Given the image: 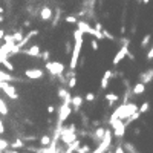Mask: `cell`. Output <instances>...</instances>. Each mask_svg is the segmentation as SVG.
<instances>
[{
  "label": "cell",
  "instance_id": "277c9868",
  "mask_svg": "<svg viewBox=\"0 0 153 153\" xmlns=\"http://www.w3.org/2000/svg\"><path fill=\"white\" fill-rule=\"evenodd\" d=\"M8 113H9V109H8L6 103L0 98V115H8Z\"/></svg>",
  "mask_w": 153,
  "mask_h": 153
},
{
  "label": "cell",
  "instance_id": "52a82bcc",
  "mask_svg": "<svg viewBox=\"0 0 153 153\" xmlns=\"http://www.w3.org/2000/svg\"><path fill=\"white\" fill-rule=\"evenodd\" d=\"M147 110H149V103H144V104L141 106V109H139L138 113H144V112H147Z\"/></svg>",
  "mask_w": 153,
  "mask_h": 153
},
{
  "label": "cell",
  "instance_id": "ba28073f",
  "mask_svg": "<svg viewBox=\"0 0 153 153\" xmlns=\"http://www.w3.org/2000/svg\"><path fill=\"white\" fill-rule=\"evenodd\" d=\"M106 98H107V100H110V101H113V100H117L118 97L115 95V94H107V95H106Z\"/></svg>",
  "mask_w": 153,
  "mask_h": 153
},
{
  "label": "cell",
  "instance_id": "7a4b0ae2",
  "mask_svg": "<svg viewBox=\"0 0 153 153\" xmlns=\"http://www.w3.org/2000/svg\"><path fill=\"white\" fill-rule=\"evenodd\" d=\"M110 76H112V71H106L104 76H103V80H101V89H106L109 86V81H110Z\"/></svg>",
  "mask_w": 153,
  "mask_h": 153
},
{
  "label": "cell",
  "instance_id": "3957f363",
  "mask_svg": "<svg viewBox=\"0 0 153 153\" xmlns=\"http://www.w3.org/2000/svg\"><path fill=\"white\" fill-rule=\"evenodd\" d=\"M144 91H146V86L143 83H138L135 86V89H133V94L135 95H141V94H144Z\"/></svg>",
  "mask_w": 153,
  "mask_h": 153
},
{
  "label": "cell",
  "instance_id": "9c48e42d",
  "mask_svg": "<svg viewBox=\"0 0 153 153\" xmlns=\"http://www.w3.org/2000/svg\"><path fill=\"white\" fill-rule=\"evenodd\" d=\"M94 98H95V94H87V95H86V100H87V101H92Z\"/></svg>",
  "mask_w": 153,
  "mask_h": 153
},
{
  "label": "cell",
  "instance_id": "8992f818",
  "mask_svg": "<svg viewBox=\"0 0 153 153\" xmlns=\"http://www.w3.org/2000/svg\"><path fill=\"white\" fill-rule=\"evenodd\" d=\"M150 38H152V35H150V34H149V35H146V37H144V40H143V43H141V46H143V48H144V46H147V45H149V40H150Z\"/></svg>",
  "mask_w": 153,
  "mask_h": 153
},
{
  "label": "cell",
  "instance_id": "6da1fadb",
  "mask_svg": "<svg viewBox=\"0 0 153 153\" xmlns=\"http://www.w3.org/2000/svg\"><path fill=\"white\" fill-rule=\"evenodd\" d=\"M126 55H129V51H127V46H123V48L118 51V54L115 55V58H113V61H112V63H113V65H118V63H120Z\"/></svg>",
  "mask_w": 153,
  "mask_h": 153
},
{
  "label": "cell",
  "instance_id": "8fae6325",
  "mask_svg": "<svg viewBox=\"0 0 153 153\" xmlns=\"http://www.w3.org/2000/svg\"><path fill=\"white\" fill-rule=\"evenodd\" d=\"M2 12H3V8H2V6H0V14H2Z\"/></svg>",
  "mask_w": 153,
  "mask_h": 153
},
{
  "label": "cell",
  "instance_id": "30bf717a",
  "mask_svg": "<svg viewBox=\"0 0 153 153\" xmlns=\"http://www.w3.org/2000/svg\"><path fill=\"white\" fill-rule=\"evenodd\" d=\"M153 58V48L149 51V54H147V60H152Z\"/></svg>",
  "mask_w": 153,
  "mask_h": 153
},
{
  "label": "cell",
  "instance_id": "5b68a950",
  "mask_svg": "<svg viewBox=\"0 0 153 153\" xmlns=\"http://www.w3.org/2000/svg\"><path fill=\"white\" fill-rule=\"evenodd\" d=\"M51 16H52V11H51L49 8H43V11H42V17H43L45 20H49Z\"/></svg>",
  "mask_w": 153,
  "mask_h": 153
}]
</instances>
